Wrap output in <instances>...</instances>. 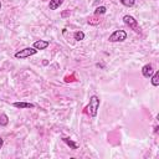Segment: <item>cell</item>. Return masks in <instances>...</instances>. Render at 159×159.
I'll use <instances>...</instances> for the list:
<instances>
[{"instance_id":"cell-1","label":"cell","mask_w":159,"mask_h":159,"mask_svg":"<svg viewBox=\"0 0 159 159\" xmlns=\"http://www.w3.org/2000/svg\"><path fill=\"white\" fill-rule=\"evenodd\" d=\"M98 108H99V98L97 96H92L89 98V102H88V106H87L88 114L91 117H96L97 112H98Z\"/></svg>"},{"instance_id":"cell-2","label":"cell","mask_w":159,"mask_h":159,"mask_svg":"<svg viewBox=\"0 0 159 159\" xmlns=\"http://www.w3.org/2000/svg\"><path fill=\"white\" fill-rule=\"evenodd\" d=\"M123 21H124V24H125L127 26H129L134 32L140 34L139 24H138V21H137L133 16H130V15H124V16H123Z\"/></svg>"},{"instance_id":"cell-3","label":"cell","mask_w":159,"mask_h":159,"mask_svg":"<svg viewBox=\"0 0 159 159\" xmlns=\"http://www.w3.org/2000/svg\"><path fill=\"white\" fill-rule=\"evenodd\" d=\"M125 39H127V32L124 30H116L108 37L109 42H122Z\"/></svg>"},{"instance_id":"cell-4","label":"cell","mask_w":159,"mask_h":159,"mask_svg":"<svg viewBox=\"0 0 159 159\" xmlns=\"http://www.w3.org/2000/svg\"><path fill=\"white\" fill-rule=\"evenodd\" d=\"M37 52V50L35 47H25L17 52H15V57L16 58H20V60H24V58H27L30 56H34L35 53Z\"/></svg>"},{"instance_id":"cell-5","label":"cell","mask_w":159,"mask_h":159,"mask_svg":"<svg viewBox=\"0 0 159 159\" xmlns=\"http://www.w3.org/2000/svg\"><path fill=\"white\" fill-rule=\"evenodd\" d=\"M153 73H154V71H153V66H152L150 63L143 66V68H142V75H143L145 78H150Z\"/></svg>"},{"instance_id":"cell-6","label":"cell","mask_w":159,"mask_h":159,"mask_svg":"<svg viewBox=\"0 0 159 159\" xmlns=\"http://www.w3.org/2000/svg\"><path fill=\"white\" fill-rule=\"evenodd\" d=\"M48 45H50L48 41H46V40H39V41H35L34 42V46L32 47H35L39 51V50H45Z\"/></svg>"},{"instance_id":"cell-7","label":"cell","mask_w":159,"mask_h":159,"mask_svg":"<svg viewBox=\"0 0 159 159\" xmlns=\"http://www.w3.org/2000/svg\"><path fill=\"white\" fill-rule=\"evenodd\" d=\"M12 106L16 107V108H20V109H26V108H34L35 107V104L27 103V102H15V103H12Z\"/></svg>"},{"instance_id":"cell-8","label":"cell","mask_w":159,"mask_h":159,"mask_svg":"<svg viewBox=\"0 0 159 159\" xmlns=\"http://www.w3.org/2000/svg\"><path fill=\"white\" fill-rule=\"evenodd\" d=\"M63 1H65V0H50V2H48V9H50V10H56V9H58V7L62 5Z\"/></svg>"},{"instance_id":"cell-9","label":"cell","mask_w":159,"mask_h":159,"mask_svg":"<svg viewBox=\"0 0 159 159\" xmlns=\"http://www.w3.org/2000/svg\"><path fill=\"white\" fill-rule=\"evenodd\" d=\"M152 80V84L154 86V87H157L158 84H159V71H155L153 75H152V77H150Z\"/></svg>"},{"instance_id":"cell-10","label":"cell","mask_w":159,"mask_h":159,"mask_svg":"<svg viewBox=\"0 0 159 159\" xmlns=\"http://www.w3.org/2000/svg\"><path fill=\"white\" fill-rule=\"evenodd\" d=\"M73 39H75L76 41H82V40L84 39V32H83V31H76V32L73 34Z\"/></svg>"},{"instance_id":"cell-11","label":"cell","mask_w":159,"mask_h":159,"mask_svg":"<svg viewBox=\"0 0 159 159\" xmlns=\"http://www.w3.org/2000/svg\"><path fill=\"white\" fill-rule=\"evenodd\" d=\"M62 140H63V142H65L67 145H70L72 149H77V144H76V143H73V142H72L70 138H62Z\"/></svg>"},{"instance_id":"cell-12","label":"cell","mask_w":159,"mask_h":159,"mask_svg":"<svg viewBox=\"0 0 159 159\" xmlns=\"http://www.w3.org/2000/svg\"><path fill=\"white\" fill-rule=\"evenodd\" d=\"M106 11H107L106 6H98L94 10V15H103V14H106Z\"/></svg>"},{"instance_id":"cell-13","label":"cell","mask_w":159,"mask_h":159,"mask_svg":"<svg viewBox=\"0 0 159 159\" xmlns=\"http://www.w3.org/2000/svg\"><path fill=\"white\" fill-rule=\"evenodd\" d=\"M9 123V118H7V116L6 114H1L0 116V125H6Z\"/></svg>"},{"instance_id":"cell-14","label":"cell","mask_w":159,"mask_h":159,"mask_svg":"<svg viewBox=\"0 0 159 159\" xmlns=\"http://www.w3.org/2000/svg\"><path fill=\"white\" fill-rule=\"evenodd\" d=\"M122 5L127 6V7H132L134 4H135V0H120Z\"/></svg>"},{"instance_id":"cell-15","label":"cell","mask_w":159,"mask_h":159,"mask_svg":"<svg viewBox=\"0 0 159 159\" xmlns=\"http://www.w3.org/2000/svg\"><path fill=\"white\" fill-rule=\"evenodd\" d=\"M2 144H4V140H2V138L0 137V149H1V147H2Z\"/></svg>"},{"instance_id":"cell-16","label":"cell","mask_w":159,"mask_h":159,"mask_svg":"<svg viewBox=\"0 0 159 159\" xmlns=\"http://www.w3.org/2000/svg\"><path fill=\"white\" fill-rule=\"evenodd\" d=\"M0 10H1V0H0Z\"/></svg>"},{"instance_id":"cell-17","label":"cell","mask_w":159,"mask_h":159,"mask_svg":"<svg viewBox=\"0 0 159 159\" xmlns=\"http://www.w3.org/2000/svg\"><path fill=\"white\" fill-rule=\"evenodd\" d=\"M42 1H47V0H42Z\"/></svg>"}]
</instances>
